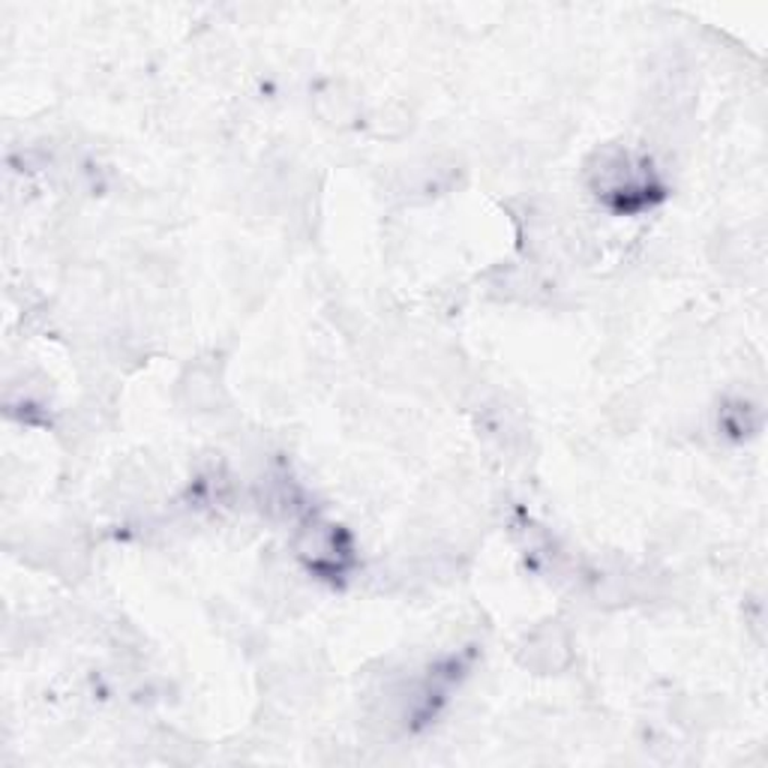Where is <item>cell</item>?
Listing matches in <instances>:
<instances>
[{
	"label": "cell",
	"instance_id": "obj_1",
	"mask_svg": "<svg viewBox=\"0 0 768 768\" xmlns=\"http://www.w3.org/2000/svg\"><path fill=\"white\" fill-rule=\"evenodd\" d=\"M567 658V639L559 627H540L526 639V663L535 670H559Z\"/></svg>",
	"mask_w": 768,
	"mask_h": 768
}]
</instances>
